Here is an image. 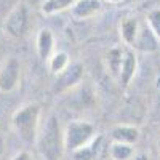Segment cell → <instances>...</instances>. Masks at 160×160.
Here are the masks:
<instances>
[{
	"instance_id": "cell-23",
	"label": "cell",
	"mask_w": 160,
	"mask_h": 160,
	"mask_svg": "<svg viewBox=\"0 0 160 160\" xmlns=\"http://www.w3.org/2000/svg\"><path fill=\"white\" fill-rule=\"evenodd\" d=\"M104 2H108V3H112V5H117V3H120L122 0H104Z\"/></svg>"
},
{
	"instance_id": "cell-15",
	"label": "cell",
	"mask_w": 160,
	"mask_h": 160,
	"mask_svg": "<svg viewBox=\"0 0 160 160\" xmlns=\"http://www.w3.org/2000/svg\"><path fill=\"white\" fill-rule=\"evenodd\" d=\"M74 3L75 0H43L42 5H40V11L45 16H53L66 10H71Z\"/></svg>"
},
{
	"instance_id": "cell-16",
	"label": "cell",
	"mask_w": 160,
	"mask_h": 160,
	"mask_svg": "<svg viewBox=\"0 0 160 160\" xmlns=\"http://www.w3.org/2000/svg\"><path fill=\"white\" fill-rule=\"evenodd\" d=\"M48 62V69L51 74L59 75L62 71H66L71 64V58L66 51H55L51 55V58L47 61Z\"/></svg>"
},
{
	"instance_id": "cell-22",
	"label": "cell",
	"mask_w": 160,
	"mask_h": 160,
	"mask_svg": "<svg viewBox=\"0 0 160 160\" xmlns=\"http://www.w3.org/2000/svg\"><path fill=\"white\" fill-rule=\"evenodd\" d=\"M133 160H149V157L146 154H136L135 157H133Z\"/></svg>"
},
{
	"instance_id": "cell-1",
	"label": "cell",
	"mask_w": 160,
	"mask_h": 160,
	"mask_svg": "<svg viewBox=\"0 0 160 160\" xmlns=\"http://www.w3.org/2000/svg\"><path fill=\"white\" fill-rule=\"evenodd\" d=\"M37 151L43 160H61L66 152L64 130L56 114H50L43 125H40L37 136Z\"/></svg>"
},
{
	"instance_id": "cell-14",
	"label": "cell",
	"mask_w": 160,
	"mask_h": 160,
	"mask_svg": "<svg viewBox=\"0 0 160 160\" xmlns=\"http://www.w3.org/2000/svg\"><path fill=\"white\" fill-rule=\"evenodd\" d=\"M108 152H109L111 160H133V157L136 155L135 146L123 144V142H115V141H112L109 144Z\"/></svg>"
},
{
	"instance_id": "cell-6",
	"label": "cell",
	"mask_w": 160,
	"mask_h": 160,
	"mask_svg": "<svg viewBox=\"0 0 160 160\" xmlns=\"http://www.w3.org/2000/svg\"><path fill=\"white\" fill-rule=\"evenodd\" d=\"M21 80V62L16 58H8L0 66V91H13Z\"/></svg>"
},
{
	"instance_id": "cell-7",
	"label": "cell",
	"mask_w": 160,
	"mask_h": 160,
	"mask_svg": "<svg viewBox=\"0 0 160 160\" xmlns=\"http://www.w3.org/2000/svg\"><path fill=\"white\" fill-rule=\"evenodd\" d=\"M138 71V58L136 53L133 51V48H125L123 51V59H122V66H120V72H118V82L122 87H128L131 83L133 77H135Z\"/></svg>"
},
{
	"instance_id": "cell-24",
	"label": "cell",
	"mask_w": 160,
	"mask_h": 160,
	"mask_svg": "<svg viewBox=\"0 0 160 160\" xmlns=\"http://www.w3.org/2000/svg\"><path fill=\"white\" fill-rule=\"evenodd\" d=\"M157 148H158V152H160V133H158V138H157Z\"/></svg>"
},
{
	"instance_id": "cell-19",
	"label": "cell",
	"mask_w": 160,
	"mask_h": 160,
	"mask_svg": "<svg viewBox=\"0 0 160 160\" xmlns=\"http://www.w3.org/2000/svg\"><path fill=\"white\" fill-rule=\"evenodd\" d=\"M21 0H0V18H5L11 8H15Z\"/></svg>"
},
{
	"instance_id": "cell-8",
	"label": "cell",
	"mask_w": 160,
	"mask_h": 160,
	"mask_svg": "<svg viewBox=\"0 0 160 160\" xmlns=\"http://www.w3.org/2000/svg\"><path fill=\"white\" fill-rule=\"evenodd\" d=\"M101 10H102L101 0H75V3L71 8V15L78 21H83L96 16Z\"/></svg>"
},
{
	"instance_id": "cell-17",
	"label": "cell",
	"mask_w": 160,
	"mask_h": 160,
	"mask_svg": "<svg viewBox=\"0 0 160 160\" xmlns=\"http://www.w3.org/2000/svg\"><path fill=\"white\" fill-rule=\"evenodd\" d=\"M123 51L125 48L122 47H114L109 50L108 58H106V62H108V69L111 71V74L117 78L118 72H120V66H122V59H123Z\"/></svg>"
},
{
	"instance_id": "cell-2",
	"label": "cell",
	"mask_w": 160,
	"mask_h": 160,
	"mask_svg": "<svg viewBox=\"0 0 160 160\" xmlns=\"http://www.w3.org/2000/svg\"><path fill=\"white\" fill-rule=\"evenodd\" d=\"M40 117L42 109L37 102L24 104L11 115V127L26 144H34L37 141L40 131Z\"/></svg>"
},
{
	"instance_id": "cell-10",
	"label": "cell",
	"mask_w": 160,
	"mask_h": 160,
	"mask_svg": "<svg viewBox=\"0 0 160 160\" xmlns=\"http://www.w3.org/2000/svg\"><path fill=\"white\" fill-rule=\"evenodd\" d=\"M111 139L115 142L135 146L139 141V128L131 123H117L111 130Z\"/></svg>"
},
{
	"instance_id": "cell-18",
	"label": "cell",
	"mask_w": 160,
	"mask_h": 160,
	"mask_svg": "<svg viewBox=\"0 0 160 160\" xmlns=\"http://www.w3.org/2000/svg\"><path fill=\"white\" fill-rule=\"evenodd\" d=\"M146 24H148V28L152 31L155 38L160 42V8H154L148 13V16H146Z\"/></svg>"
},
{
	"instance_id": "cell-12",
	"label": "cell",
	"mask_w": 160,
	"mask_h": 160,
	"mask_svg": "<svg viewBox=\"0 0 160 160\" xmlns=\"http://www.w3.org/2000/svg\"><path fill=\"white\" fill-rule=\"evenodd\" d=\"M102 141H104L102 136H96L90 144H87V146H83V148L71 152L72 160H96L99 152H101V149H102L101 148Z\"/></svg>"
},
{
	"instance_id": "cell-11",
	"label": "cell",
	"mask_w": 160,
	"mask_h": 160,
	"mask_svg": "<svg viewBox=\"0 0 160 160\" xmlns=\"http://www.w3.org/2000/svg\"><path fill=\"white\" fill-rule=\"evenodd\" d=\"M139 29H141V24L138 22L136 18H127L122 21V24H120V37H122L125 47L133 48L138 38Z\"/></svg>"
},
{
	"instance_id": "cell-3",
	"label": "cell",
	"mask_w": 160,
	"mask_h": 160,
	"mask_svg": "<svg viewBox=\"0 0 160 160\" xmlns=\"http://www.w3.org/2000/svg\"><path fill=\"white\" fill-rule=\"evenodd\" d=\"M96 138V128L87 120H74L64 128V142L66 152H74L83 146L90 144Z\"/></svg>"
},
{
	"instance_id": "cell-4",
	"label": "cell",
	"mask_w": 160,
	"mask_h": 160,
	"mask_svg": "<svg viewBox=\"0 0 160 160\" xmlns=\"http://www.w3.org/2000/svg\"><path fill=\"white\" fill-rule=\"evenodd\" d=\"M29 24H31L29 8L24 2H19L15 8H11L10 13L3 18L2 28H3V32L8 37L15 38V40H21L22 37H26V34H28Z\"/></svg>"
},
{
	"instance_id": "cell-9",
	"label": "cell",
	"mask_w": 160,
	"mask_h": 160,
	"mask_svg": "<svg viewBox=\"0 0 160 160\" xmlns=\"http://www.w3.org/2000/svg\"><path fill=\"white\" fill-rule=\"evenodd\" d=\"M55 45L56 40L55 35L50 29H40L37 32V38H35V48H37V55L42 61H48L51 58V55L55 53Z\"/></svg>"
},
{
	"instance_id": "cell-13",
	"label": "cell",
	"mask_w": 160,
	"mask_h": 160,
	"mask_svg": "<svg viewBox=\"0 0 160 160\" xmlns=\"http://www.w3.org/2000/svg\"><path fill=\"white\" fill-rule=\"evenodd\" d=\"M158 40L155 38V35L152 34V31L148 28V24H142L141 29H139V34H138V38L133 48H136L139 51H155L157 47H158Z\"/></svg>"
},
{
	"instance_id": "cell-5",
	"label": "cell",
	"mask_w": 160,
	"mask_h": 160,
	"mask_svg": "<svg viewBox=\"0 0 160 160\" xmlns=\"http://www.w3.org/2000/svg\"><path fill=\"white\" fill-rule=\"evenodd\" d=\"M83 74H85V69H83L82 62H71L68 69L62 71L59 75H56L53 90H55V93H58V95L72 91L83 80Z\"/></svg>"
},
{
	"instance_id": "cell-21",
	"label": "cell",
	"mask_w": 160,
	"mask_h": 160,
	"mask_svg": "<svg viewBox=\"0 0 160 160\" xmlns=\"http://www.w3.org/2000/svg\"><path fill=\"white\" fill-rule=\"evenodd\" d=\"M3 152H5V139L3 136H0V157L3 155Z\"/></svg>"
},
{
	"instance_id": "cell-20",
	"label": "cell",
	"mask_w": 160,
	"mask_h": 160,
	"mask_svg": "<svg viewBox=\"0 0 160 160\" xmlns=\"http://www.w3.org/2000/svg\"><path fill=\"white\" fill-rule=\"evenodd\" d=\"M11 160H35V158L32 157L31 152H28V151H21V152H18V154L13 155Z\"/></svg>"
}]
</instances>
